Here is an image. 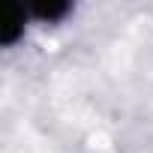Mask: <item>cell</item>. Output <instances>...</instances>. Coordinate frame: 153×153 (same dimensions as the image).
<instances>
[{
	"instance_id": "obj_1",
	"label": "cell",
	"mask_w": 153,
	"mask_h": 153,
	"mask_svg": "<svg viewBox=\"0 0 153 153\" xmlns=\"http://www.w3.org/2000/svg\"><path fill=\"white\" fill-rule=\"evenodd\" d=\"M27 15H30V12H27L24 6H9V18H6L3 30H0V42H3V45H15V42H18V36L24 33Z\"/></svg>"
},
{
	"instance_id": "obj_2",
	"label": "cell",
	"mask_w": 153,
	"mask_h": 153,
	"mask_svg": "<svg viewBox=\"0 0 153 153\" xmlns=\"http://www.w3.org/2000/svg\"><path fill=\"white\" fill-rule=\"evenodd\" d=\"M30 15H36L39 21H60L66 12H69V3H36L27 9Z\"/></svg>"
}]
</instances>
